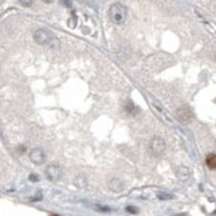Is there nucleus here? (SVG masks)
<instances>
[{"label":"nucleus","mask_w":216,"mask_h":216,"mask_svg":"<svg viewBox=\"0 0 216 216\" xmlns=\"http://www.w3.org/2000/svg\"><path fill=\"white\" fill-rule=\"evenodd\" d=\"M108 16L115 24H121L127 18V8L120 3H113L108 10Z\"/></svg>","instance_id":"nucleus-1"},{"label":"nucleus","mask_w":216,"mask_h":216,"mask_svg":"<svg viewBox=\"0 0 216 216\" xmlns=\"http://www.w3.org/2000/svg\"><path fill=\"white\" fill-rule=\"evenodd\" d=\"M149 151H151V153L153 156H156V158L161 156L164 153V151H166V141L161 138H159V136L153 138L151 140V143H149Z\"/></svg>","instance_id":"nucleus-2"},{"label":"nucleus","mask_w":216,"mask_h":216,"mask_svg":"<svg viewBox=\"0 0 216 216\" xmlns=\"http://www.w3.org/2000/svg\"><path fill=\"white\" fill-rule=\"evenodd\" d=\"M33 39L38 44L40 45H45L48 44L51 40H52V33L48 32L47 30H43V28H39L33 32Z\"/></svg>","instance_id":"nucleus-3"},{"label":"nucleus","mask_w":216,"mask_h":216,"mask_svg":"<svg viewBox=\"0 0 216 216\" xmlns=\"http://www.w3.org/2000/svg\"><path fill=\"white\" fill-rule=\"evenodd\" d=\"M176 118L179 119V121L187 124V123H191L192 121L194 113H192V111L189 109L188 107H181V108H179V109H176Z\"/></svg>","instance_id":"nucleus-4"},{"label":"nucleus","mask_w":216,"mask_h":216,"mask_svg":"<svg viewBox=\"0 0 216 216\" xmlns=\"http://www.w3.org/2000/svg\"><path fill=\"white\" fill-rule=\"evenodd\" d=\"M45 176H47V179H48V180H51V181L59 180V178L61 176V169H60V167H59L56 163L50 164V166H48L47 168H45Z\"/></svg>","instance_id":"nucleus-5"},{"label":"nucleus","mask_w":216,"mask_h":216,"mask_svg":"<svg viewBox=\"0 0 216 216\" xmlns=\"http://www.w3.org/2000/svg\"><path fill=\"white\" fill-rule=\"evenodd\" d=\"M30 160L35 164H43L45 160V153L41 148H33L30 152Z\"/></svg>","instance_id":"nucleus-6"},{"label":"nucleus","mask_w":216,"mask_h":216,"mask_svg":"<svg viewBox=\"0 0 216 216\" xmlns=\"http://www.w3.org/2000/svg\"><path fill=\"white\" fill-rule=\"evenodd\" d=\"M109 188L112 189V191H115V192L121 191V189L124 188L123 180H120V179H112V180L109 181Z\"/></svg>","instance_id":"nucleus-7"},{"label":"nucleus","mask_w":216,"mask_h":216,"mask_svg":"<svg viewBox=\"0 0 216 216\" xmlns=\"http://www.w3.org/2000/svg\"><path fill=\"white\" fill-rule=\"evenodd\" d=\"M90 207L92 209H95V211H98V212H104V214H109V212H112V209H111L109 207L101 206V204H90Z\"/></svg>","instance_id":"nucleus-8"},{"label":"nucleus","mask_w":216,"mask_h":216,"mask_svg":"<svg viewBox=\"0 0 216 216\" xmlns=\"http://www.w3.org/2000/svg\"><path fill=\"white\" fill-rule=\"evenodd\" d=\"M207 166H208L211 169H215V167H216V156H215V153L208 155V158H207Z\"/></svg>","instance_id":"nucleus-9"},{"label":"nucleus","mask_w":216,"mask_h":216,"mask_svg":"<svg viewBox=\"0 0 216 216\" xmlns=\"http://www.w3.org/2000/svg\"><path fill=\"white\" fill-rule=\"evenodd\" d=\"M158 196L160 200H171V199H173V196L171 194H166V192H158Z\"/></svg>","instance_id":"nucleus-10"},{"label":"nucleus","mask_w":216,"mask_h":216,"mask_svg":"<svg viewBox=\"0 0 216 216\" xmlns=\"http://www.w3.org/2000/svg\"><path fill=\"white\" fill-rule=\"evenodd\" d=\"M127 212H129V214H138L139 209L136 208V207H127Z\"/></svg>","instance_id":"nucleus-11"},{"label":"nucleus","mask_w":216,"mask_h":216,"mask_svg":"<svg viewBox=\"0 0 216 216\" xmlns=\"http://www.w3.org/2000/svg\"><path fill=\"white\" fill-rule=\"evenodd\" d=\"M30 180H31V181H38L39 178H38L36 175H31V176H30Z\"/></svg>","instance_id":"nucleus-12"},{"label":"nucleus","mask_w":216,"mask_h":216,"mask_svg":"<svg viewBox=\"0 0 216 216\" xmlns=\"http://www.w3.org/2000/svg\"><path fill=\"white\" fill-rule=\"evenodd\" d=\"M21 4L23 5H31L32 4V1H21Z\"/></svg>","instance_id":"nucleus-13"},{"label":"nucleus","mask_w":216,"mask_h":216,"mask_svg":"<svg viewBox=\"0 0 216 216\" xmlns=\"http://www.w3.org/2000/svg\"><path fill=\"white\" fill-rule=\"evenodd\" d=\"M176 216H187V214H180V215H176Z\"/></svg>","instance_id":"nucleus-14"}]
</instances>
